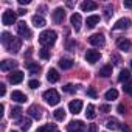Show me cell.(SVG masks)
Masks as SVG:
<instances>
[{"mask_svg": "<svg viewBox=\"0 0 132 132\" xmlns=\"http://www.w3.org/2000/svg\"><path fill=\"white\" fill-rule=\"evenodd\" d=\"M5 93H6V87H5V84H0V95L3 96Z\"/></svg>", "mask_w": 132, "mask_h": 132, "instance_id": "f35d334b", "label": "cell"}, {"mask_svg": "<svg viewBox=\"0 0 132 132\" xmlns=\"http://www.w3.org/2000/svg\"><path fill=\"white\" fill-rule=\"evenodd\" d=\"M11 100H13V101H16V103H25L28 98H27V95H25V93H22L20 90H14V92L11 93Z\"/></svg>", "mask_w": 132, "mask_h": 132, "instance_id": "5bb4252c", "label": "cell"}, {"mask_svg": "<svg viewBox=\"0 0 132 132\" xmlns=\"http://www.w3.org/2000/svg\"><path fill=\"white\" fill-rule=\"evenodd\" d=\"M130 69H132V61H130Z\"/></svg>", "mask_w": 132, "mask_h": 132, "instance_id": "7dc6e473", "label": "cell"}, {"mask_svg": "<svg viewBox=\"0 0 132 132\" xmlns=\"http://www.w3.org/2000/svg\"><path fill=\"white\" fill-rule=\"evenodd\" d=\"M30 2H31V0H19V3H20V5H28Z\"/></svg>", "mask_w": 132, "mask_h": 132, "instance_id": "f6af8a7d", "label": "cell"}, {"mask_svg": "<svg viewBox=\"0 0 132 132\" xmlns=\"http://www.w3.org/2000/svg\"><path fill=\"white\" fill-rule=\"evenodd\" d=\"M124 6H126V8H132V0H126V2H124Z\"/></svg>", "mask_w": 132, "mask_h": 132, "instance_id": "7bdbcfd3", "label": "cell"}, {"mask_svg": "<svg viewBox=\"0 0 132 132\" xmlns=\"http://www.w3.org/2000/svg\"><path fill=\"white\" fill-rule=\"evenodd\" d=\"M39 56H40L42 59H50V50L40 48V50H39Z\"/></svg>", "mask_w": 132, "mask_h": 132, "instance_id": "836d02e7", "label": "cell"}, {"mask_svg": "<svg viewBox=\"0 0 132 132\" xmlns=\"http://www.w3.org/2000/svg\"><path fill=\"white\" fill-rule=\"evenodd\" d=\"M17 14H19V16H25V14H27V10H22V8H20V10L17 11Z\"/></svg>", "mask_w": 132, "mask_h": 132, "instance_id": "ee69618b", "label": "cell"}, {"mask_svg": "<svg viewBox=\"0 0 132 132\" xmlns=\"http://www.w3.org/2000/svg\"><path fill=\"white\" fill-rule=\"evenodd\" d=\"M27 69L31 72V73H37L39 70H40V67L37 64H34V62H27Z\"/></svg>", "mask_w": 132, "mask_h": 132, "instance_id": "4dcf8cb0", "label": "cell"}, {"mask_svg": "<svg viewBox=\"0 0 132 132\" xmlns=\"http://www.w3.org/2000/svg\"><path fill=\"white\" fill-rule=\"evenodd\" d=\"M120 129H121V130H123V132H129V129H127V127H126V126H121V127H120Z\"/></svg>", "mask_w": 132, "mask_h": 132, "instance_id": "bcb514c9", "label": "cell"}, {"mask_svg": "<svg viewBox=\"0 0 132 132\" xmlns=\"http://www.w3.org/2000/svg\"><path fill=\"white\" fill-rule=\"evenodd\" d=\"M123 90H124L126 93L132 95V81H130V79H129L127 82H124V86H123Z\"/></svg>", "mask_w": 132, "mask_h": 132, "instance_id": "e575fe53", "label": "cell"}, {"mask_svg": "<svg viewBox=\"0 0 132 132\" xmlns=\"http://www.w3.org/2000/svg\"><path fill=\"white\" fill-rule=\"evenodd\" d=\"M64 19H65V10L64 8H56L53 11V20L56 23H62Z\"/></svg>", "mask_w": 132, "mask_h": 132, "instance_id": "8fae6325", "label": "cell"}, {"mask_svg": "<svg viewBox=\"0 0 132 132\" xmlns=\"http://www.w3.org/2000/svg\"><path fill=\"white\" fill-rule=\"evenodd\" d=\"M87 132H96V126H95V124H90V126L87 127Z\"/></svg>", "mask_w": 132, "mask_h": 132, "instance_id": "ab89813d", "label": "cell"}, {"mask_svg": "<svg viewBox=\"0 0 132 132\" xmlns=\"http://www.w3.org/2000/svg\"><path fill=\"white\" fill-rule=\"evenodd\" d=\"M100 22V16H89L87 17V20H86V23H87V28H93V27H96V23Z\"/></svg>", "mask_w": 132, "mask_h": 132, "instance_id": "7402d4cb", "label": "cell"}, {"mask_svg": "<svg viewBox=\"0 0 132 132\" xmlns=\"http://www.w3.org/2000/svg\"><path fill=\"white\" fill-rule=\"evenodd\" d=\"M56 37H57V34L53 30H45V31H42L39 34V42L42 45H45V47H50V45H53L56 42Z\"/></svg>", "mask_w": 132, "mask_h": 132, "instance_id": "6da1fadb", "label": "cell"}, {"mask_svg": "<svg viewBox=\"0 0 132 132\" xmlns=\"http://www.w3.org/2000/svg\"><path fill=\"white\" fill-rule=\"evenodd\" d=\"M117 45H118V48L123 50V51H130V48H132V44H130L129 39H118Z\"/></svg>", "mask_w": 132, "mask_h": 132, "instance_id": "9a60e30c", "label": "cell"}, {"mask_svg": "<svg viewBox=\"0 0 132 132\" xmlns=\"http://www.w3.org/2000/svg\"><path fill=\"white\" fill-rule=\"evenodd\" d=\"M89 42H90L92 45H95V47H103V45L106 44V39H104V36H103L101 33H96V34H92V36L89 37Z\"/></svg>", "mask_w": 132, "mask_h": 132, "instance_id": "8992f818", "label": "cell"}, {"mask_svg": "<svg viewBox=\"0 0 132 132\" xmlns=\"http://www.w3.org/2000/svg\"><path fill=\"white\" fill-rule=\"evenodd\" d=\"M17 67V62L16 61H11V59H5L0 62V70L2 72H8V70H13Z\"/></svg>", "mask_w": 132, "mask_h": 132, "instance_id": "30bf717a", "label": "cell"}, {"mask_svg": "<svg viewBox=\"0 0 132 132\" xmlns=\"http://www.w3.org/2000/svg\"><path fill=\"white\" fill-rule=\"evenodd\" d=\"M130 27V20L129 19H120V20H117L115 22V25H113V30H126V28H129Z\"/></svg>", "mask_w": 132, "mask_h": 132, "instance_id": "4fadbf2b", "label": "cell"}, {"mask_svg": "<svg viewBox=\"0 0 132 132\" xmlns=\"http://www.w3.org/2000/svg\"><path fill=\"white\" fill-rule=\"evenodd\" d=\"M8 79H10L11 84H19V82H22V79H23V73H22L20 70L11 72V75L8 76Z\"/></svg>", "mask_w": 132, "mask_h": 132, "instance_id": "7c38bea8", "label": "cell"}, {"mask_svg": "<svg viewBox=\"0 0 132 132\" xmlns=\"http://www.w3.org/2000/svg\"><path fill=\"white\" fill-rule=\"evenodd\" d=\"M69 110H70L73 115L79 113V112L82 110V101H81V100H73V101H70V104H69Z\"/></svg>", "mask_w": 132, "mask_h": 132, "instance_id": "9c48e42d", "label": "cell"}, {"mask_svg": "<svg viewBox=\"0 0 132 132\" xmlns=\"http://www.w3.org/2000/svg\"><path fill=\"white\" fill-rule=\"evenodd\" d=\"M51 130H54V126L53 124H45V126H40L36 132H51Z\"/></svg>", "mask_w": 132, "mask_h": 132, "instance_id": "d6a6232c", "label": "cell"}, {"mask_svg": "<svg viewBox=\"0 0 132 132\" xmlns=\"http://www.w3.org/2000/svg\"><path fill=\"white\" fill-rule=\"evenodd\" d=\"M86 117H87L89 120H93V118L96 117V112H95V106H93V104H89V106H87V110H86Z\"/></svg>", "mask_w": 132, "mask_h": 132, "instance_id": "d4e9b609", "label": "cell"}, {"mask_svg": "<svg viewBox=\"0 0 132 132\" xmlns=\"http://www.w3.org/2000/svg\"><path fill=\"white\" fill-rule=\"evenodd\" d=\"M54 132H56V130H54Z\"/></svg>", "mask_w": 132, "mask_h": 132, "instance_id": "c3c4849f", "label": "cell"}, {"mask_svg": "<svg viewBox=\"0 0 132 132\" xmlns=\"http://www.w3.org/2000/svg\"><path fill=\"white\" fill-rule=\"evenodd\" d=\"M106 100H117L118 98V92L115 90V89H110V90H107L106 92Z\"/></svg>", "mask_w": 132, "mask_h": 132, "instance_id": "f546056e", "label": "cell"}, {"mask_svg": "<svg viewBox=\"0 0 132 132\" xmlns=\"http://www.w3.org/2000/svg\"><path fill=\"white\" fill-rule=\"evenodd\" d=\"M106 126H107V129H112V130H115V129H120V127H121V126H120V123H118L115 118L107 120V121H106Z\"/></svg>", "mask_w": 132, "mask_h": 132, "instance_id": "484cf974", "label": "cell"}, {"mask_svg": "<svg viewBox=\"0 0 132 132\" xmlns=\"http://www.w3.org/2000/svg\"><path fill=\"white\" fill-rule=\"evenodd\" d=\"M20 47H22V40H20L19 37H13V40L10 42V45L6 47V50H8L10 53H17V51L20 50Z\"/></svg>", "mask_w": 132, "mask_h": 132, "instance_id": "ba28073f", "label": "cell"}, {"mask_svg": "<svg viewBox=\"0 0 132 132\" xmlns=\"http://www.w3.org/2000/svg\"><path fill=\"white\" fill-rule=\"evenodd\" d=\"M67 130L69 132H84L86 130V124L82 121H70L67 124Z\"/></svg>", "mask_w": 132, "mask_h": 132, "instance_id": "3957f363", "label": "cell"}, {"mask_svg": "<svg viewBox=\"0 0 132 132\" xmlns=\"http://www.w3.org/2000/svg\"><path fill=\"white\" fill-rule=\"evenodd\" d=\"M28 86H30L31 89H37V87H39V81H37V79H31V81L28 82Z\"/></svg>", "mask_w": 132, "mask_h": 132, "instance_id": "d590c367", "label": "cell"}, {"mask_svg": "<svg viewBox=\"0 0 132 132\" xmlns=\"http://www.w3.org/2000/svg\"><path fill=\"white\" fill-rule=\"evenodd\" d=\"M124 112H126V107H124L123 104H120V106H118V113H124Z\"/></svg>", "mask_w": 132, "mask_h": 132, "instance_id": "60d3db41", "label": "cell"}, {"mask_svg": "<svg viewBox=\"0 0 132 132\" xmlns=\"http://www.w3.org/2000/svg\"><path fill=\"white\" fill-rule=\"evenodd\" d=\"M129 78H130V72H129L127 69H123V70L120 72L118 81H121V82H127V81H129Z\"/></svg>", "mask_w": 132, "mask_h": 132, "instance_id": "cb8c5ba5", "label": "cell"}, {"mask_svg": "<svg viewBox=\"0 0 132 132\" xmlns=\"http://www.w3.org/2000/svg\"><path fill=\"white\" fill-rule=\"evenodd\" d=\"M59 67H61L62 70H69V69L73 67V61H72V59H67V57H62V59L59 61Z\"/></svg>", "mask_w": 132, "mask_h": 132, "instance_id": "d6986e66", "label": "cell"}, {"mask_svg": "<svg viewBox=\"0 0 132 132\" xmlns=\"http://www.w3.org/2000/svg\"><path fill=\"white\" fill-rule=\"evenodd\" d=\"M64 90H65V92H69V93H73V92H75L76 89H75V87H73L72 84H67V86L64 87Z\"/></svg>", "mask_w": 132, "mask_h": 132, "instance_id": "8d00e7d4", "label": "cell"}, {"mask_svg": "<svg viewBox=\"0 0 132 132\" xmlns=\"http://www.w3.org/2000/svg\"><path fill=\"white\" fill-rule=\"evenodd\" d=\"M19 124H20V127H22L23 130H28L30 126H31V121H30L28 118H19Z\"/></svg>", "mask_w": 132, "mask_h": 132, "instance_id": "f1b7e54d", "label": "cell"}, {"mask_svg": "<svg viewBox=\"0 0 132 132\" xmlns=\"http://www.w3.org/2000/svg\"><path fill=\"white\" fill-rule=\"evenodd\" d=\"M17 33H19V36H22L25 39H31V31H30V28H28V25L25 22L17 23Z\"/></svg>", "mask_w": 132, "mask_h": 132, "instance_id": "5b68a950", "label": "cell"}, {"mask_svg": "<svg viewBox=\"0 0 132 132\" xmlns=\"http://www.w3.org/2000/svg\"><path fill=\"white\" fill-rule=\"evenodd\" d=\"M28 113H30V117H33L34 120H40V117H42L40 107H37V106H31V107L28 109Z\"/></svg>", "mask_w": 132, "mask_h": 132, "instance_id": "ac0fdd59", "label": "cell"}, {"mask_svg": "<svg viewBox=\"0 0 132 132\" xmlns=\"http://www.w3.org/2000/svg\"><path fill=\"white\" fill-rule=\"evenodd\" d=\"M44 100H45L50 106H56V104L61 101V96H59V93H57L54 89H48V90L44 92Z\"/></svg>", "mask_w": 132, "mask_h": 132, "instance_id": "7a4b0ae2", "label": "cell"}, {"mask_svg": "<svg viewBox=\"0 0 132 132\" xmlns=\"http://www.w3.org/2000/svg\"><path fill=\"white\" fill-rule=\"evenodd\" d=\"M47 79H48V82H57V81H59V73H57V70H56V69H50L48 73H47Z\"/></svg>", "mask_w": 132, "mask_h": 132, "instance_id": "e0dca14e", "label": "cell"}, {"mask_svg": "<svg viewBox=\"0 0 132 132\" xmlns=\"http://www.w3.org/2000/svg\"><path fill=\"white\" fill-rule=\"evenodd\" d=\"M11 40H13L11 34H10V33H6V31H3V33H2V44H3L5 47H8Z\"/></svg>", "mask_w": 132, "mask_h": 132, "instance_id": "83f0119b", "label": "cell"}, {"mask_svg": "<svg viewBox=\"0 0 132 132\" xmlns=\"http://www.w3.org/2000/svg\"><path fill=\"white\" fill-rule=\"evenodd\" d=\"M2 22H3V25H13L16 22V13L13 10H6L2 16Z\"/></svg>", "mask_w": 132, "mask_h": 132, "instance_id": "277c9868", "label": "cell"}, {"mask_svg": "<svg viewBox=\"0 0 132 132\" xmlns=\"http://www.w3.org/2000/svg\"><path fill=\"white\" fill-rule=\"evenodd\" d=\"M100 109H101V110H103V112H109V110H110V107H109V106H107V104H104V106H101V107H100Z\"/></svg>", "mask_w": 132, "mask_h": 132, "instance_id": "b9f144b4", "label": "cell"}, {"mask_svg": "<svg viewBox=\"0 0 132 132\" xmlns=\"http://www.w3.org/2000/svg\"><path fill=\"white\" fill-rule=\"evenodd\" d=\"M70 23L73 25V28H75L76 31H79V28H81V16H79L78 13H73L72 17H70Z\"/></svg>", "mask_w": 132, "mask_h": 132, "instance_id": "2e32d148", "label": "cell"}, {"mask_svg": "<svg viewBox=\"0 0 132 132\" xmlns=\"http://www.w3.org/2000/svg\"><path fill=\"white\" fill-rule=\"evenodd\" d=\"M96 8H98V3H95V2H82L81 3L82 11H95Z\"/></svg>", "mask_w": 132, "mask_h": 132, "instance_id": "ffe728a7", "label": "cell"}, {"mask_svg": "<svg viewBox=\"0 0 132 132\" xmlns=\"http://www.w3.org/2000/svg\"><path fill=\"white\" fill-rule=\"evenodd\" d=\"M87 95H89V96H92V98H96V92H95V89H92V87H90V89H87Z\"/></svg>", "mask_w": 132, "mask_h": 132, "instance_id": "74e56055", "label": "cell"}, {"mask_svg": "<svg viewBox=\"0 0 132 132\" xmlns=\"http://www.w3.org/2000/svg\"><path fill=\"white\" fill-rule=\"evenodd\" d=\"M100 57H101V53H100L98 50H87V53H86V61L90 62V64L98 62Z\"/></svg>", "mask_w": 132, "mask_h": 132, "instance_id": "52a82bcc", "label": "cell"}, {"mask_svg": "<svg viewBox=\"0 0 132 132\" xmlns=\"http://www.w3.org/2000/svg\"><path fill=\"white\" fill-rule=\"evenodd\" d=\"M101 78H109L110 75H112V65H104V67L100 70V73H98Z\"/></svg>", "mask_w": 132, "mask_h": 132, "instance_id": "603a6c76", "label": "cell"}, {"mask_svg": "<svg viewBox=\"0 0 132 132\" xmlns=\"http://www.w3.org/2000/svg\"><path fill=\"white\" fill-rule=\"evenodd\" d=\"M33 25L36 28H42V27H45V19L42 16H33Z\"/></svg>", "mask_w": 132, "mask_h": 132, "instance_id": "44dd1931", "label": "cell"}, {"mask_svg": "<svg viewBox=\"0 0 132 132\" xmlns=\"http://www.w3.org/2000/svg\"><path fill=\"white\" fill-rule=\"evenodd\" d=\"M53 117H54L57 121H62V120H65V110H64V109H56V110L53 112Z\"/></svg>", "mask_w": 132, "mask_h": 132, "instance_id": "4316f807", "label": "cell"}, {"mask_svg": "<svg viewBox=\"0 0 132 132\" xmlns=\"http://www.w3.org/2000/svg\"><path fill=\"white\" fill-rule=\"evenodd\" d=\"M20 115H22V109H20L19 106L11 107V118H19Z\"/></svg>", "mask_w": 132, "mask_h": 132, "instance_id": "1f68e13d", "label": "cell"}]
</instances>
